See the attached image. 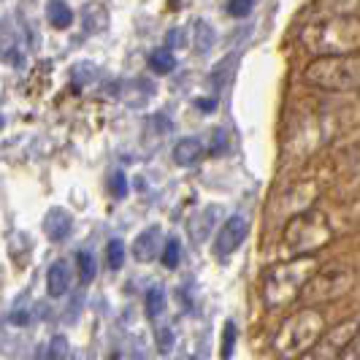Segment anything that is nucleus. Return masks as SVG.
I'll return each mask as SVG.
<instances>
[{
  "label": "nucleus",
  "mask_w": 360,
  "mask_h": 360,
  "mask_svg": "<svg viewBox=\"0 0 360 360\" xmlns=\"http://www.w3.org/2000/svg\"><path fill=\"white\" fill-rule=\"evenodd\" d=\"M162 309H165V292L160 288H155L149 295H146V314L155 320V317H160Z\"/></svg>",
  "instance_id": "nucleus-22"
},
{
  "label": "nucleus",
  "mask_w": 360,
  "mask_h": 360,
  "mask_svg": "<svg viewBox=\"0 0 360 360\" xmlns=\"http://www.w3.org/2000/svg\"><path fill=\"white\" fill-rule=\"evenodd\" d=\"M68 288H71V269L63 260H57L46 271V290H49L52 298H63L68 292Z\"/></svg>",
  "instance_id": "nucleus-13"
},
{
  "label": "nucleus",
  "mask_w": 360,
  "mask_h": 360,
  "mask_svg": "<svg viewBox=\"0 0 360 360\" xmlns=\"http://www.w3.org/2000/svg\"><path fill=\"white\" fill-rule=\"evenodd\" d=\"M158 339H160V344H158V347H160V352H168V349L174 347V333H171V330H160V333H158Z\"/></svg>",
  "instance_id": "nucleus-28"
},
{
  "label": "nucleus",
  "mask_w": 360,
  "mask_h": 360,
  "mask_svg": "<svg viewBox=\"0 0 360 360\" xmlns=\"http://www.w3.org/2000/svg\"><path fill=\"white\" fill-rule=\"evenodd\" d=\"M231 68H233V54H228L219 65H217L214 71H212V84L217 87H225L228 82H231Z\"/></svg>",
  "instance_id": "nucleus-21"
},
{
  "label": "nucleus",
  "mask_w": 360,
  "mask_h": 360,
  "mask_svg": "<svg viewBox=\"0 0 360 360\" xmlns=\"http://www.w3.org/2000/svg\"><path fill=\"white\" fill-rule=\"evenodd\" d=\"M339 360H360V330L355 333V339L349 342V347L344 349V355Z\"/></svg>",
  "instance_id": "nucleus-27"
},
{
  "label": "nucleus",
  "mask_w": 360,
  "mask_h": 360,
  "mask_svg": "<svg viewBox=\"0 0 360 360\" xmlns=\"http://www.w3.org/2000/svg\"><path fill=\"white\" fill-rule=\"evenodd\" d=\"M193 38H195L198 52H206V49L212 46V41H214V30H212L206 22H195V27H193Z\"/></svg>",
  "instance_id": "nucleus-19"
},
{
  "label": "nucleus",
  "mask_w": 360,
  "mask_h": 360,
  "mask_svg": "<svg viewBox=\"0 0 360 360\" xmlns=\"http://www.w3.org/2000/svg\"><path fill=\"white\" fill-rule=\"evenodd\" d=\"M171 158H174L176 165L187 168V165H193V162H198L203 158V144H200L198 139H193V136L179 139L176 146H174V152H171Z\"/></svg>",
  "instance_id": "nucleus-14"
},
{
  "label": "nucleus",
  "mask_w": 360,
  "mask_h": 360,
  "mask_svg": "<svg viewBox=\"0 0 360 360\" xmlns=\"http://www.w3.org/2000/svg\"><path fill=\"white\" fill-rule=\"evenodd\" d=\"M309 87L325 92H355L360 90V54L342 57H314L304 71Z\"/></svg>",
  "instance_id": "nucleus-5"
},
{
  "label": "nucleus",
  "mask_w": 360,
  "mask_h": 360,
  "mask_svg": "<svg viewBox=\"0 0 360 360\" xmlns=\"http://www.w3.org/2000/svg\"><path fill=\"white\" fill-rule=\"evenodd\" d=\"M46 19L54 30H68L73 25V8L65 0H49L46 3Z\"/></svg>",
  "instance_id": "nucleus-15"
},
{
  "label": "nucleus",
  "mask_w": 360,
  "mask_h": 360,
  "mask_svg": "<svg viewBox=\"0 0 360 360\" xmlns=\"http://www.w3.org/2000/svg\"><path fill=\"white\" fill-rule=\"evenodd\" d=\"M325 330H328V317L323 309L304 307L279 325V330L271 339V347L282 360H298L323 339Z\"/></svg>",
  "instance_id": "nucleus-3"
},
{
  "label": "nucleus",
  "mask_w": 360,
  "mask_h": 360,
  "mask_svg": "<svg viewBox=\"0 0 360 360\" xmlns=\"http://www.w3.org/2000/svg\"><path fill=\"white\" fill-rule=\"evenodd\" d=\"M344 171L360 179V146H355L352 152H347V158H344Z\"/></svg>",
  "instance_id": "nucleus-24"
},
{
  "label": "nucleus",
  "mask_w": 360,
  "mask_h": 360,
  "mask_svg": "<svg viewBox=\"0 0 360 360\" xmlns=\"http://www.w3.org/2000/svg\"><path fill=\"white\" fill-rule=\"evenodd\" d=\"M233 344H236V325L228 323V325H225V336H222V360L231 358V352H233Z\"/></svg>",
  "instance_id": "nucleus-25"
},
{
  "label": "nucleus",
  "mask_w": 360,
  "mask_h": 360,
  "mask_svg": "<svg viewBox=\"0 0 360 360\" xmlns=\"http://www.w3.org/2000/svg\"><path fill=\"white\" fill-rule=\"evenodd\" d=\"M190 360H195V358H190Z\"/></svg>",
  "instance_id": "nucleus-31"
},
{
  "label": "nucleus",
  "mask_w": 360,
  "mask_h": 360,
  "mask_svg": "<svg viewBox=\"0 0 360 360\" xmlns=\"http://www.w3.org/2000/svg\"><path fill=\"white\" fill-rule=\"evenodd\" d=\"M320 271V260L317 255H307V257H285L282 263L271 266L263 279V301L266 309L279 311V309L292 307L309 282L314 279V274Z\"/></svg>",
  "instance_id": "nucleus-2"
},
{
  "label": "nucleus",
  "mask_w": 360,
  "mask_h": 360,
  "mask_svg": "<svg viewBox=\"0 0 360 360\" xmlns=\"http://www.w3.org/2000/svg\"><path fill=\"white\" fill-rule=\"evenodd\" d=\"M217 103H212V101H200V108H206V111H209V108H214Z\"/></svg>",
  "instance_id": "nucleus-30"
},
{
  "label": "nucleus",
  "mask_w": 360,
  "mask_h": 360,
  "mask_svg": "<svg viewBox=\"0 0 360 360\" xmlns=\"http://www.w3.org/2000/svg\"><path fill=\"white\" fill-rule=\"evenodd\" d=\"M360 330V320H344V323L328 328L323 333V339L309 349L307 355H301L298 360H339L344 355V349L349 347V342L355 339V333Z\"/></svg>",
  "instance_id": "nucleus-8"
},
{
  "label": "nucleus",
  "mask_w": 360,
  "mask_h": 360,
  "mask_svg": "<svg viewBox=\"0 0 360 360\" xmlns=\"http://www.w3.org/2000/svg\"><path fill=\"white\" fill-rule=\"evenodd\" d=\"M73 219L63 209H49V214L44 217V233L49 241H65L71 236Z\"/></svg>",
  "instance_id": "nucleus-12"
},
{
  "label": "nucleus",
  "mask_w": 360,
  "mask_h": 360,
  "mask_svg": "<svg viewBox=\"0 0 360 360\" xmlns=\"http://www.w3.org/2000/svg\"><path fill=\"white\" fill-rule=\"evenodd\" d=\"M320 195V181L314 179H304L298 181L295 187H290L282 198V206H285V214L292 219V217L304 214L309 209H314V200Z\"/></svg>",
  "instance_id": "nucleus-10"
},
{
  "label": "nucleus",
  "mask_w": 360,
  "mask_h": 360,
  "mask_svg": "<svg viewBox=\"0 0 360 360\" xmlns=\"http://www.w3.org/2000/svg\"><path fill=\"white\" fill-rule=\"evenodd\" d=\"M333 225L320 209H309L304 214L288 219L285 231H282V255L285 257H307L317 255L333 241Z\"/></svg>",
  "instance_id": "nucleus-4"
},
{
  "label": "nucleus",
  "mask_w": 360,
  "mask_h": 360,
  "mask_svg": "<svg viewBox=\"0 0 360 360\" xmlns=\"http://www.w3.org/2000/svg\"><path fill=\"white\" fill-rule=\"evenodd\" d=\"M252 3L255 0H231V3H228V11H231L233 17H247V14L252 11Z\"/></svg>",
  "instance_id": "nucleus-26"
},
{
  "label": "nucleus",
  "mask_w": 360,
  "mask_h": 360,
  "mask_svg": "<svg viewBox=\"0 0 360 360\" xmlns=\"http://www.w3.org/2000/svg\"><path fill=\"white\" fill-rule=\"evenodd\" d=\"M298 44L311 57H342L360 52L358 14H323L298 30Z\"/></svg>",
  "instance_id": "nucleus-1"
},
{
  "label": "nucleus",
  "mask_w": 360,
  "mask_h": 360,
  "mask_svg": "<svg viewBox=\"0 0 360 360\" xmlns=\"http://www.w3.org/2000/svg\"><path fill=\"white\" fill-rule=\"evenodd\" d=\"M114 187H117V190H114L117 195H122V193H125V181H122V174H114Z\"/></svg>",
  "instance_id": "nucleus-29"
},
{
  "label": "nucleus",
  "mask_w": 360,
  "mask_h": 360,
  "mask_svg": "<svg viewBox=\"0 0 360 360\" xmlns=\"http://www.w3.org/2000/svg\"><path fill=\"white\" fill-rule=\"evenodd\" d=\"M76 266H79V279L84 282V285H90L92 279H95V274H98V263H95V255L92 252H82L76 255Z\"/></svg>",
  "instance_id": "nucleus-16"
},
{
  "label": "nucleus",
  "mask_w": 360,
  "mask_h": 360,
  "mask_svg": "<svg viewBox=\"0 0 360 360\" xmlns=\"http://www.w3.org/2000/svg\"><path fill=\"white\" fill-rule=\"evenodd\" d=\"M179 255H181L179 241H176V238H168V241H165V250H162V255H160L162 266H165V269H176V266H179Z\"/></svg>",
  "instance_id": "nucleus-20"
},
{
  "label": "nucleus",
  "mask_w": 360,
  "mask_h": 360,
  "mask_svg": "<svg viewBox=\"0 0 360 360\" xmlns=\"http://www.w3.org/2000/svg\"><path fill=\"white\" fill-rule=\"evenodd\" d=\"M352 288H355V271L349 266H325L314 274V279L304 290L301 301L307 307H325V304L344 298Z\"/></svg>",
  "instance_id": "nucleus-6"
},
{
  "label": "nucleus",
  "mask_w": 360,
  "mask_h": 360,
  "mask_svg": "<svg viewBox=\"0 0 360 360\" xmlns=\"http://www.w3.org/2000/svg\"><path fill=\"white\" fill-rule=\"evenodd\" d=\"M174 54H171V49H155L152 52V57H149V68L155 73H171L174 71Z\"/></svg>",
  "instance_id": "nucleus-17"
},
{
  "label": "nucleus",
  "mask_w": 360,
  "mask_h": 360,
  "mask_svg": "<svg viewBox=\"0 0 360 360\" xmlns=\"http://www.w3.org/2000/svg\"><path fill=\"white\" fill-rule=\"evenodd\" d=\"M165 250V241H162V236L158 228H149L144 233H139V238L133 241V257L139 260V263H146V260H155L158 255H162Z\"/></svg>",
  "instance_id": "nucleus-11"
},
{
  "label": "nucleus",
  "mask_w": 360,
  "mask_h": 360,
  "mask_svg": "<svg viewBox=\"0 0 360 360\" xmlns=\"http://www.w3.org/2000/svg\"><path fill=\"white\" fill-rule=\"evenodd\" d=\"M68 358V339L65 336H54L49 342V360H65Z\"/></svg>",
  "instance_id": "nucleus-23"
},
{
  "label": "nucleus",
  "mask_w": 360,
  "mask_h": 360,
  "mask_svg": "<svg viewBox=\"0 0 360 360\" xmlns=\"http://www.w3.org/2000/svg\"><path fill=\"white\" fill-rule=\"evenodd\" d=\"M247 236H250V219L241 214L228 217L214 233V252L219 257H231L247 241Z\"/></svg>",
  "instance_id": "nucleus-9"
},
{
  "label": "nucleus",
  "mask_w": 360,
  "mask_h": 360,
  "mask_svg": "<svg viewBox=\"0 0 360 360\" xmlns=\"http://www.w3.org/2000/svg\"><path fill=\"white\" fill-rule=\"evenodd\" d=\"M333 136H336L333 120L323 117V114H314V117H307L301 125L290 133L285 152H288V158H307L311 152H317L323 144H328Z\"/></svg>",
  "instance_id": "nucleus-7"
},
{
  "label": "nucleus",
  "mask_w": 360,
  "mask_h": 360,
  "mask_svg": "<svg viewBox=\"0 0 360 360\" xmlns=\"http://www.w3.org/2000/svg\"><path fill=\"white\" fill-rule=\"evenodd\" d=\"M125 244L120 241V238H111L108 241V247H106V260H108V266L117 271V269H122V263H125Z\"/></svg>",
  "instance_id": "nucleus-18"
}]
</instances>
